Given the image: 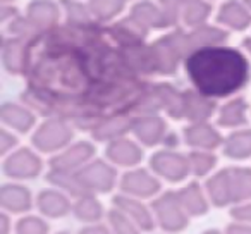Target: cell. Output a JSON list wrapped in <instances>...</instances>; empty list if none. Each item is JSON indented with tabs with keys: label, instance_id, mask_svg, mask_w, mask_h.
I'll list each match as a JSON object with an SVG mask.
<instances>
[{
	"label": "cell",
	"instance_id": "f1b7e54d",
	"mask_svg": "<svg viewBox=\"0 0 251 234\" xmlns=\"http://www.w3.org/2000/svg\"><path fill=\"white\" fill-rule=\"evenodd\" d=\"M73 213L76 219L86 224H97L103 217V207L93 195H84L76 198L73 205Z\"/></svg>",
	"mask_w": 251,
	"mask_h": 234
},
{
	"label": "cell",
	"instance_id": "83f0119b",
	"mask_svg": "<svg viewBox=\"0 0 251 234\" xmlns=\"http://www.w3.org/2000/svg\"><path fill=\"white\" fill-rule=\"evenodd\" d=\"M50 182L55 186L57 189L64 193H69L74 198H79L84 195H91L84 189V186L81 184L79 178H77V172H71V171H59V169H50L49 176H47Z\"/></svg>",
	"mask_w": 251,
	"mask_h": 234
},
{
	"label": "cell",
	"instance_id": "3957f363",
	"mask_svg": "<svg viewBox=\"0 0 251 234\" xmlns=\"http://www.w3.org/2000/svg\"><path fill=\"white\" fill-rule=\"evenodd\" d=\"M155 220L167 233H181L188 227L189 215L182 208L176 191H165L158 195L151 203Z\"/></svg>",
	"mask_w": 251,
	"mask_h": 234
},
{
	"label": "cell",
	"instance_id": "ffe728a7",
	"mask_svg": "<svg viewBox=\"0 0 251 234\" xmlns=\"http://www.w3.org/2000/svg\"><path fill=\"white\" fill-rule=\"evenodd\" d=\"M29 42L23 38H14L4 42V66L12 74H25L28 66Z\"/></svg>",
	"mask_w": 251,
	"mask_h": 234
},
{
	"label": "cell",
	"instance_id": "7bdbcfd3",
	"mask_svg": "<svg viewBox=\"0 0 251 234\" xmlns=\"http://www.w3.org/2000/svg\"><path fill=\"white\" fill-rule=\"evenodd\" d=\"M244 4H246L248 7H250V11H251V0H244Z\"/></svg>",
	"mask_w": 251,
	"mask_h": 234
},
{
	"label": "cell",
	"instance_id": "30bf717a",
	"mask_svg": "<svg viewBox=\"0 0 251 234\" xmlns=\"http://www.w3.org/2000/svg\"><path fill=\"white\" fill-rule=\"evenodd\" d=\"M131 131L147 147H155V145L165 141V138H167V124L157 114L136 115L133 119Z\"/></svg>",
	"mask_w": 251,
	"mask_h": 234
},
{
	"label": "cell",
	"instance_id": "60d3db41",
	"mask_svg": "<svg viewBox=\"0 0 251 234\" xmlns=\"http://www.w3.org/2000/svg\"><path fill=\"white\" fill-rule=\"evenodd\" d=\"M244 49H246L248 52L251 53V38H246V40H244Z\"/></svg>",
	"mask_w": 251,
	"mask_h": 234
},
{
	"label": "cell",
	"instance_id": "8fae6325",
	"mask_svg": "<svg viewBox=\"0 0 251 234\" xmlns=\"http://www.w3.org/2000/svg\"><path fill=\"white\" fill-rule=\"evenodd\" d=\"M114 207H117L121 212H124L141 231H151L155 227L153 210L148 208L140 198L127 195H119L114 198Z\"/></svg>",
	"mask_w": 251,
	"mask_h": 234
},
{
	"label": "cell",
	"instance_id": "f35d334b",
	"mask_svg": "<svg viewBox=\"0 0 251 234\" xmlns=\"http://www.w3.org/2000/svg\"><path fill=\"white\" fill-rule=\"evenodd\" d=\"M226 234H251V224H244V222L229 224Z\"/></svg>",
	"mask_w": 251,
	"mask_h": 234
},
{
	"label": "cell",
	"instance_id": "9c48e42d",
	"mask_svg": "<svg viewBox=\"0 0 251 234\" xmlns=\"http://www.w3.org/2000/svg\"><path fill=\"white\" fill-rule=\"evenodd\" d=\"M93 155H95L93 145L88 143V141H79V143H74L71 147L64 148L62 152H59L50 160V169L77 172L81 167H84L93 158Z\"/></svg>",
	"mask_w": 251,
	"mask_h": 234
},
{
	"label": "cell",
	"instance_id": "d6a6232c",
	"mask_svg": "<svg viewBox=\"0 0 251 234\" xmlns=\"http://www.w3.org/2000/svg\"><path fill=\"white\" fill-rule=\"evenodd\" d=\"M108 224H110L112 234H140V227L126 215L124 212L114 207L108 212Z\"/></svg>",
	"mask_w": 251,
	"mask_h": 234
},
{
	"label": "cell",
	"instance_id": "484cf974",
	"mask_svg": "<svg viewBox=\"0 0 251 234\" xmlns=\"http://www.w3.org/2000/svg\"><path fill=\"white\" fill-rule=\"evenodd\" d=\"M210 12H212V5L206 0H182L179 19H182V23L189 28H196L205 25Z\"/></svg>",
	"mask_w": 251,
	"mask_h": 234
},
{
	"label": "cell",
	"instance_id": "836d02e7",
	"mask_svg": "<svg viewBox=\"0 0 251 234\" xmlns=\"http://www.w3.org/2000/svg\"><path fill=\"white\" fill-rule=\"evenodd\" d=\"M16 234H49V224L43 217L26 215L16 224Z\"/></svg>",
	"mask_w": 251,
	"mask_h": 234
},
{
	"label": "cell",
	"instance_id": "7402d4cb",
	"mask_svg": "<svg viewBox=\"0 0 251 234\" xmlns=\"http://www.w3.org/2000/svg\"><path fill=\"white\" fill-rule=\"evenodd\" d=\"M176 193H177L182 208L186 210L189 217H198L208 212V198L198 182H189L188 186H184Z\"/></svg>",
	"mask_w": 251,
	"mask_h": 234
},
{
	"label": "cell",
	"instance_id": "8d00e7d4",
	"mask_svg": "<svg viewBox=\"0 0 251 234\" xmlns=\"http://www.w3.org/2000/svg\"><path fill=\"white\" fill-rule=\"evenodd\" d=\"M16 143H18V140H16L14 134H11L5 130L0 133V152H2L4 155L7 154L9 150H12V148L16 147Z\"/></svg>",
	"mask_w": 251,
	"mask_h": 234
},
{
	"label": "cell",
	"instance_id": "b9f144b4",
	"mask_svg": "<svg viewBox=\"0 0 251 234\" xmlns=\"http://www.w3.org/2000/svg\"><path fill=\"white\" fill-rule=\"evenodd\" d=\"M201 234H222L220 231H217V229H208V231H205V233H201Z\"/></svg>",
	"mask_w": 251,
	"mask_h": 234
},
{
	"label": "cell",
	"instance_id": "e0dca14e",
	"mask_svg": "<svg viewBox=\"0 0 251 234\" xmlns=\"http://www.w3.org/2000/svg\"><path fill=\"white\" fill-rule=\"evenodd\" d=\"M153 95L160 110H165L174 119H182V105H184V91H179L171 83H153Z\"/></svg>",
	"mask_w": 251,
	"mask_h": 234
},
{
	"label": "cell",
	"instance_id": "8992f818",
	"mask_svg": "<svg viewBox=\"0 0 251 234\" xmlns=\"http://www.w3.org/2000/svg\"><path fill=\"white\" fill-rule=\"evenodd\" d=\"M77 178L84 189L95 195V193L110 191L117 181V172L105 160H93L77 171Z\"/></svg>",
	"mask_w": 251,
	"mask_h": 234
},
{
	"label": "cell",
	"instance_id": "5b68a950",
	"mask_svg": "<svg viewBox=\"0 0 251 234\" xmlns=\"http://www.w3.org/2000/svg\"><path fill=\"white\" fill-rule=\"evenodd\" d=\"M150 167L160 178L171 182L184 181L191 174L189 158L174 150H160L150 158Z\"/></svg>",
	"mask_w": 251,
	"mask_h": 234
},
{
	"label": "cell",
	"instance_id": "ee69618b",
	"mask_svg": "<svg viewBox=\"0 0 251 234\" xmlns=\"http://www.w3.org/2000/svg\"><path fill=\"white\" fill-rule=\"evenodd\" d=\"M57 234H69V233H64V231H62V233H57Z\"/></svg>",
	"mask_w": 251,
	"mask_h": 234
},
{
	"label": "cell",
	"instance_id": "d4e9b609",
	"mask_svg": "<svg viewBox=\"0 0 251 234\" xmlns=\"http://www.w3.org/2000/svg\"><path fill=\"white\" fill-rule=\"evenodd\" d=\"M246 112H248V104L244 98L236 97L232 100L226 102V104L220 107L219 117H217V123L222 128H239L246 124Z\"/></svg>",
	"mask_w": 251,
	"mask_h": 234
},
{
	"label": "cell",
	"instance_id": "f546056e",
	"mask_svg": "<svg viewBox=\"0 0 251 234\" xmlns=\"http://www.w3.org/2000/svg\"><path fill=\"white\" fill-rule=\"evenodd\" d=\"M90 12L97 21H110L124 9V0H91Z\"/></svg>",
	"mask_w": 251,
	"mask_h": 234
},
{
	"label": "cell",
	"instance_id": "6da1fadb",
	"mask_svg": "<svg viewBox=\"0 0 251 234\" xmlns=\"http://www.w3.org/2000/svg\"><path fill=\"white\" fill-rule=\"evenodd\" d=\"M186 73L195 90L210 98L237 93L250 79V62L243 52L230 47H205L186 59Z\"/></svg>",
	"mask_w": 251,
	"mask_h": 234
},
{
	"label": "cell",
	"instance_id": "ac0fdd59",
	"mask_svg": "<svg viewBox=\"0 0 251 234\" xmlns=\"http://www.w3.org/2000/svg\"><path fill=\"white\" fill-rule=\"evenodd\" d=\"M217 21L236 31H243L251 25V11L239 0H227L220 5Z\"/></svg>",
	"mask_w": 251,
	"mask_h": 234
},
{
	"label": "cell",
	"instance_id": "603a6c76",
	"mask_svg": "<svg viewBox=\"0 0 251 234\" xmlns=\"http://www.w3.org/2000/svg\"><path fill=\"white\" fill-rule=\"evenodd\" d=\"M0 115H2L5 126L12 128L19 133H26L35 126V114L28 105L4 104Z\"/></svg>",
	"mask_w": 251,
	"mask_h": 234
},
{
	"label": "cell",
	"instance_id": "5bb4252c",
	"mask_svg": "<svg viewBox=\"0 0 251 234\" xmlns=\"http://www.w3.org/2000/svg\"><path fill=\"white\" fill-rule=\"evenodd\" d=\"M184 140L195 150H210V152L224 143L219 131L212 124L206 123V121L189 124L184 130Z\"/></svg>",
	"mask_w": 251,
	"mask_h": 234
},
{
	"label": "cell",
	"instance_id": "74e56055",
	"mask_svg": "<svg viewBox=\"0 0 251 234\" xmlns=\"http://www.w3.org/2000/svg\"><path fill=\"white\" fill-rule=\"evenodd\" d=\"M79 234H112V229H108L103 224H86V227L79 231Z\"/></svg>",
	"mask_w": 251,
	"mask_h": 234
},
{
	"label": "cell",
	"instance_id": "9a60e30c",
	"mask_svg": "<svg viewBox=\"0 0 251 234\" xmlns=\"http://www.w3.org/2000/svg\"><path fill=\"white\" fill-rule=\"evenodd\" d=\"M36 207L42 212V215L50 217V219H60L73 212V205H71L67 195L57 188L43 189L36 196Z\"/></svg>",
	"mask_w": 251,
	"mask_h": 234
},
{
	"label": "cell",
	"instance_id": "7a4b0ae2",
	"mask_svg": "<svg viewBox=\"0 0 251 234\" xmlns=\"http://www.w3.org/2000/svg\"><path fill=\"white\" fill-rule=\"evenodd\" d=\"M206 195L215 207L239 205L251 200V169L226 167L206 181Z\"/></svg>",
	"mask_w": 251,
	"mask_h": 234
},
{
	"label": "cell",
	"instance_id": "4316f807",
	"mask_svg": "<svg viewBox=\"0 0 251 234\" xmlns=\"http://www.w3.org/2000/svg\"><path fill=\"white\" fill-rule=\"evenodd\" d=\"M224 154L234 160L251 157V130H237L230 133L222 143Z\"/></svg>",
	"mask_w": 251,
	"mask_h": 234
},
{
	"label": "cell",
	"instance_id": "d590c367",
	"mask_svg": "<svg viewBox=\"0 0 251 234\" xmlns=\"http://www.w3.org/2000/svg\"><path fill=\"white\" fill-rule=\"evenodd\" d=\"M230 215H232L234 222L251 224V202H244L236 205L230 210Z\"/></svg>",
	"mask_w": 251,
	"mask_h": 234
},
{
	"label": "cell",
	"instance_id": "cb8c5ba5",
	"mask_svg": "<svg viewBox=\"0 0 251 234\" xmlns=\"http://www.w3.org/2000/svg\"><path fill=\"white\" fill-rule=\"evenodd\" d=\"M131 18H134L141 26H145L147 29L150 28H169L171 23H169L167 16L164 14L162 7L158 4H151L148 0L143 2H138L136 5L131 11Z\"/></svg>",
	"mask_w": 251,
	"mask_h": 234
},
{
	"label": "cell",
	"instance_id": "e575fe53",
	"mask_svg": "<svg viewBox=\"0 0 251 234\" xmlns=\"http://www.w3.org/2000/svg\"><path fill=\"white\" fill-rule=\"evenodd\" d=\"M181 4H182V0H160V2H158V5L162 7L164 14L167 16L171 26L179 21V9H181Z\"/></svg>",
	"mask_w": 251,
	"mask_h": 234
},
{
	"label": "cell",
	"instance_id": "52a82bcc",
	"mask_svg": "<svg viewBox=\"0 0 251 234\" xmlns=\"http://www.w3.org/2000/svg\"><path fill=\"white\" fill-rule=\"evenodd\" d=\"M4 172L16 181L33 179L42 172V158L29 148H19L5 158Z\"/></svg>",
	"mask_w": 251,
	"mask_h": 234
},
{
	"label": "cell",
	"instance_id": "1f68e13d",
	"mask_svg": "<svg viewBox=\"0 0 251 234\" xmlns=\"http://www.w3.org/2000/svg\"><path fill=\"white\" fill-rule=\"evenodd\" d=\"M60 2H62L64 11H66L67 25H76V26L91 25L90 7L83 5L77 0H60Z\"/></svg>",
	"mask_w": 251,
	"mask_h": 234
},
{
	"label": "cell",
	"instance_id": "ba28073f",
	"mask_svg": "<svg viewBox=\"0 0 251 234\" xmlns=\"http://www.w3.org/2000/svg\"><path fill=\"white\" fill-rule=\"evenodd\" d=\"M122 195L134 198H151L160 191V181L147 169H133L127 171L121 179Z\"/></svg>",
	"mask_w": 251,
	"mask_h": 234
},
{
	"label": "cell",
	"instance_id": "ab89813d",
	"mask_svg": "<svg viewBox=\"0 0 251 234\" xmlns=\"http://www.w3.org/2000/svg\"><path fill=\"white\" fill-rule=\"evenodd\" d=\"M0 222H2V227H0L2 234H9V215L7 213H2V215H0Z\"/></svg>",
	"mask_w": 251,
	"mask_h": 234
},
{
	"label": "cell",
	"instance_id": "f6af8a7d",
	"mask_svg": "<svg viewBox=\"0 0 251 234\" xmlns=\"http://www.w3.org/2000/svg\"><path fill=\"white\" fill-rule=\"evenodd\" d=\"M4 2H5V4H7V2H11V0H4Z\"/></svg>",
	"mask_w": 251,
	"mask_h": 234
},
{
	"label": "cell",
	"instance_id": "2e32d148",
	"mask_svg": "<svg viewBox=\"0 0 251 234\" xmlns=\"http://www.w3.org/2000/svg\"><path fill=\"white\" fill-rule=\"evenodd\" d=\"M133 119L129 114H107L91 133L98 141H114L131 131Z\"/></svg>",
	"mask_w": 251,
	"mask_h": 234
},
{
	"label": "cell",
	"instance_id": "7c38bea8",
	"mask_svg": "<svg viewBox=\"0 0 251 234\" xmlns=\"http://www.w3.org/2000/svg\"><path fill=\"white\" fill-rule=\"evenodd\" d=\"M105 154H107V158L112 164L122 165V167H134V165L140 164L141 157H143V150H141L140 145L126 136L108 141Z\"/></svg>",
	"mask_w": 251,
	"mask_h": 234
},
{
	"label": "cell",
	"instance_id": "4dcf8cb0",
	"mask_svg": "<svg viewBox=\"0 0 251 234\" xmlns=\"http://www.w3.org/2000/svg\"><path fill=\"white\" fill-rule=\"evenodd\" d=\"M188 158L191 174H195L196 178L206 176L217 164V157L210 150H195L188 155Z\"/></svg>",
	"mask_w": 251,
	"mask_h": 234
},
{
	"label": "cell",
	"instance_id": "d6986e66",
	"mask_svg": "<svg viewBox=\"0 0 251 234\" xmlns=\"http://www.w3.org/2000/svg\"><path fill=\"white\" fill-rule=\"evenodd\" d=\"M26 18L36 26L42 33L57 28V19H59V7L52 0H33L28 5Z\"/></svg>",
	"mask_w": 251,
	"mask_h": 234
},
{
	"label": "cell",
	"instance_id": "4fadbf2b",
	"mask_svg": "<svg viewBox=\"0 0 251 234\" xmlns=\"http://www.w3.org/2000/svg\"><path fill=\"white\" fill-rule=\"evenodd\" d=\"M215 112V100L198 90H184V105H182V119L191 123H203L210 119Z\"/></svg>",
	"mask_w": 251,
	"mask_h": 234
},
{
	"label": "cell",
	"instance_id": "277c9868",
	"mask_svg": "<svg viewBox=\"0 0 251 234\" xmlns=\"http://www.w3.org/2000/svg\"><path fill=\"white\" fill-rule=\"evenodd\" d=\"M71 138H73V130L71 124L66 119L60 117H49L33 134V145L40 152L52 154V152H60L67 148Z\"/></svg>",
	"mask_w": 251,
	"mask_h": 234
},
{
	"label": "cell",
	"instance_id": "44dd1931",
	"mask_svg": "<svg viewBox=\"0 0 251 234\" xmlns=\"http://www.w3.org/2000/svg\"><path fill=\"white\" fill-rule=\"evenodd\" d=\"M31 193L28 188L16 182L4 184L0 189V205L12 213H23L31 208Z\"/></svg>",
	"mask_w": 251,
	"mask_h": 234
}]
</instances>
